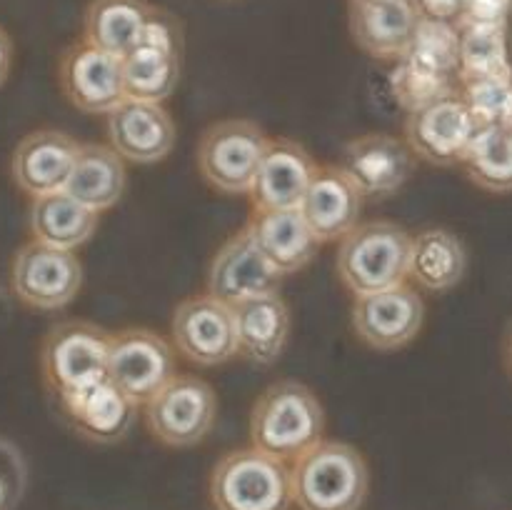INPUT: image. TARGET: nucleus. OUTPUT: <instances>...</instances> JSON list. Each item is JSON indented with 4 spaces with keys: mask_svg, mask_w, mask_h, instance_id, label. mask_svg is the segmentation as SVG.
<instances>
[{
    "mask_svg": "<svg viewBox=\"0 0 512 510\" xmlns=\"http://www.w3.org/2000/svg\"><path fill=\"white\" fill-rule=\"evenodd\" d=\"M365 195L340 165H318L300 213L320 243L343 240L360 225Z\"/></svg>",
    "mask_w": 512,
    "mask_h": 510,
    "instance_id": "obj_20",
    "label": "nucleus"
},
{
    "mask_svg": "<svg viewBox=\"0 0 512 510\" xmlns=\"http://www.w3.org/2000/svg\"><path fill=\"white\" fill-rule=\"evenodd\" d=\"M405 60L428 68L433 73L458 75L460 63V28L458 23H445V20L423 18L415 28L413 43H410Z\"/></svg>",
    "mask_w": 512,
    "mask_h": 510,
    "instance_id": "obj_31",
    "label": "nucleus"
},
{
    "mask_svg": "<svg viewBox=\"0 0 512 510\" xmlns=\"http://www.w3.org/2000/svg\"><path fill=\"white\" fill-rule=\"evenodd\" d=\"M270 135L248 118L208 125L198 143V170L210 188L225 195H250Z\"/></svg>",
    "mask_w": 512,
    "mask_h": 510,
    "instance_id": "obj_6",
    "label": "nucleus"
},
{
    "mask_svg": "<svg viewBox=\"0 0 512 510\" xmlns=\"http://www.w3.org/2000/svg\"><path fill=\"white\" fill-rule=\"evenodd\" d=\"M460 165L485 193H512V130L485 125Z\"/></svg>",
    "mask_w": 512,
    "mask_h": 510,
    "instance_id": "obj_30",
    "label": "nucleus"
},
{
    "mask_svg": "<svg viewBox=\"0 0 512 510\" xmlns=\"http://www.w3.org/2000/svg\"><path fill=\"white\" fill-rule=\"evenodd\" d=\"M28 488V465L13 440L0 435V510H15Z\"/></svg>",
    "mask_w": 512,
    "mask_h": 510,
    "instance_id": "obj_33",
    "label": "nucleus"
},
{
    "mask_svg": "<svg viewBox=\"0 0 512 510\" xmlns=\"http://www.w3.org/2000/svg\"><path fill=\"white\" fill-rule=\"evenodd\" d=\"M512 20V0H465L458 25H505Z\"/></svg>",
    "mask_w": 512,
    "mask_h": 510,
    "instance_id": "obj_34",
    "label": "nucleus"
},
{
    "mask_svg": "<svg viewBox=\"0 0 512 510\" xmlns=\"http://www.w3.org/2000/svg\"><path fill=\"white\" fill-rule=\"evenodd\" d=\"M83 288V265L73 250L50 248L30 240L10 263V290L33 310H63Z\"/></svg>",
    "mask_w": 512,
    "mask_h": 510,
    "instance_id": "obj_8",
    "label": "nucleus"
},
{
    "mask_svg": "<svg viewBox=\"0 0 512 510\" xmlns=\"http://www.w3.org/2000/svg\"><path fill=\"white\" fill-rule=\"evenodd\" d=\"M83 143L55 128H40L25 135L10 158L15 185L30 198L60 193L68 188Z\"/></svg>",
    "mask_w": 512,
    "mask_h": 510,
    "instance_id": "obj_16",
    "label": "nucleus"
},
{
    "mask_svg": "<svg viewBox=\"0 0 512 510\" xmlns=\"http://www.w3.org/2000/svg\"><path fill=\"white\" fill-rule=\"evenodd\" d=\"M100 213L75 200L68 190L30 198V233L38 243L60 250H78L98 230Z\"/></svg>",
    "mask_w": 512,
    "mask_h": 510,
    "instance_id": "obj_24",
    "label": "nucleus"
},
{
    "mask_svg": "<svg viewBox=\"0 0 512 510\" xmlns=\"http://www.w3.org/2000/svg\"><path fill=\"white\" fill-rule=\"evenodd\" d=\"M390 93L405 113H415V110H423L458 93V88H455L453 75L433 73V70L420 68L403 58L398 60L393 75H390Z\"/></svg>",
    "mask_w": 512,
    "mask_h": 510,
    "instance_id": "obj_32",
    "label": "nucleus"
},
{
    "mask_svg": "<svg viewBox=\"0 0 512 510\" xmlns=\"http://www.w3.org/2000/svg\"><path fill=\"white\" fill-rule=\"evenodd\" d=\"M420 13L415 3H353L348 28L355 45L375 60H403L413 43Z\"/></svg>",
    "mask_w": 512,
    "mask_h": 510,
    "instance_id": "obj_21",
    "label": "nucleus"
},
{
    "mask_svg": "<svg viewBox=\"0 0 512 510\" xmlns=\"http://www.w3.org/2000/svg\"><path fill=\"white\" fill-rule=\"evenodd\" d=\"M173 343L150 328H123L113 333L108 378L133 400L145 405L175 378Z\"/></svg>",
    "mask_w": 512,
    "mask_h": 510,
    "instance_id": "obj_9",
    "label": "nucleus"
},
{
    "mask_svg": "<svg viewBox=\"0 0 512 510\" xmlns=\"http://www.w3.org/2000/svg\"><path fill=\"white\" fill-rule=\"evenodd\" d=\"M353 330L358 340L380 353H393L418 338L425 320V303L410 283L393 285L378 293L355 295Z\"/></svg>",
    "mask_w": 512,
    "mask_h": 510,
    "instance_id": "obj_12",
    "label": "nucleus"
},
{
    "mask_svg": "<svg viewBox=\"0 0 512 510\" xmlns=\"http://www.w3.org/2000/svg\"><path fill=\"white\" fill-rule=\"evenodd\" d=\"M125 95L145 103H165L175 93L183 70V53L153 43H138L123 58Z\"/></svg>",
    "mask_w": 512,
    "mask_h": 510,
    "instance_id": "obj_28",
    "label": "nucleus"
},
{
    "mask_svg": "<svg viewBox=\"0 0 512 510\" xmlns=\"http://www.w3.org/2000/svg\"><path fill=\"white\" fill-rule=\"evenodd\" d=\"M60 410L70 428L90 443H118L133 428L138 405L118 388L110 378L65 393L58 398Z\"/></svg>",
    "mask_w": 512,
    "mask_h": 510,
    "instance_id": "obj_18",
    "label": "nucleus"
},
{
    "mask_svg": "<svg viewBox=\"0 0 512 510\" xmlns=\"http://www.w3.org/2000/svg\"><path fill=\"white\" fill-rule=\"evenodd\" d=\"M170 335L173 348L185 360L203 368H215L240 355L235 310L210 293L180 300L170 323Z\"/></svg>",
    "mask_w": 512,
    "mask_h": 510,
    "instance_id": "obj_10",
    "label": "nucleus"
},
{
    "mask_svg": "<svg viewBox=\"0 0 512 510\" xmlns=\"http://www.w3.org/2000/svg\"><path fill=\"white\" fill-rule=\"evenodd\" d=\"M150 10L148 0H90L83 13V40L123 58L138 45Z\"/></svg>",
    "mask_w": 512,
    "mask_h": 510,
    "instance_id": "obj_26",
    "label": "nucleus"
},
{
    "mask_svg": "<svg viewBox=\"0 0 512 510\" xmlns=\"http://www.w3.org/2000/svg\"><path fill=\"white\" fill-rule=\"evenodd\" d=\"M58 83L65 98L88 115H108L128 100L123 60L83 38L70 43L60 55Z\"/></svg>",
    "mask_w": 512,
    "mask_h": 510,
    "instance_id": "obj_13",
    "label": "nucleus"
},
{
    "mask_svg": "<svg viewBox=\"0 0 512 510\" xmlns=\"http://www.w3.org/2000/svg\"><path fill=\"white\" fill-rule=\"evenodd\" d=\"M508 360H510V368H512V340H510V350H508Z\"/></svg>",
    "mask_w": 512,
    "mask_h": 510,
    "instance_id": "obj_40",
    "label": "nucleus"
},
{
    "mask_svg": "<svg viewBox=\"0 0 512 510\" xmlns=\"http://www.w3.org/2000/svg\"><path fill=\"white\" fill-rule=\"evenodd\" d=\"M113 333L88 320H63L45 333L40 370L55 398L108 378Z\"/></svg>",
    "mask_w": 512,
    "mask_h": 510,
    "instance_id": "obj_5",
    "label": "nucleus"
},
{
    "mask_svg": "<svg viewBox=\"0 0 512 510\" xmlns=\"http://www.w3.org/2000/svg\"><path fill=\"white\" fill-rule=\"evenodd\" d=\"M318 163L290 138H270L250 188L253 210H295L303 205Z\"/></svg>",
    "mask_w": 512,
    "mask_h": 510,
    "instance_id": "obj_19",
    "label": "nucleus"
},
{
    "mask_svg": "<svg viewBox=\"0 0 512 510\" xmlns=\"http://www.w3.org/2000/svg\"><path fill=\"white\" fill-rule=\"evenodd\" d=\"M368 488V463L343 440H320L290 463V493L300 510H360Z\"/></svg>",
    "mask_w": 512,
    "mask_h": 510,
    "instance_id": "obj_2",
    "label": "nucleus"
},
{
    "mask_svg": "<svg viewBox=\"0 0 512 510\" xmlns=\"http://www.w3.org/2000/svg\"><path fill=\"white\" fill-rule=\"evenodd\" d=\"M145 408L150 435L168 448L198 445L218 418V395L198 375L178 373Z\"/></svg>",
    "mask_w": 512,
    "mask_h": 510,
    "instance_id": "obj_7",
    "label": "nucleus"
},
{
    "mask_svg": "<svg viewBox=\"0 0 512 510\" xmlns=\"http://www.w3.org/2000/svg\"><path fill=\"white\" fill-rule=\"evenodd\" d=\"M283 275L270 265L243 228L230 235L218 250L208 268V290L213 298L223 300L230 308L258 295L278 293Z\"/></svg>",
    "mask_w": 512,
    "mask_h": 510,
    "instance_id": "obj_14",
    "label": "nucleus"
},
{
    "mask_svg": "<svg viewBox=\"0 0 512 510\" xmlns=\"http://www.w3.org/2000/svg\"><path fill=\"white\" fill-rule=\"evenodd\" d=\"M413 3L423 18L445 20V23H458L465 8V0H413Z\"/></svg>",
    "mask_w": 512,
    "mask_h": 510,
    "instance_id": "obj_35",
    "label": "nucleus"
},
{
    "mask_svg": "<svg viewBox=\"0 0 512 510\" xmlns=\"http://www.w3.org/2000/svg\"><path fill=\"white\" fill-rule=\"evenodd\" d=\"M413 233L393 220H368L338 245L335 270L353 295L378 293L408 283Z\"/></svg>",
    "mask_w": 512,
    "mask_h": 510,
    "instance_id": "obj_3",
    "label": "nucleus"
},
{
    "mask_svg": "<svg viewBox=\"0 0 512 510\" xmlns=\"http://www.w3.org/2000/svg\"><path fill=\"white\" fill-rule=\"evenodd\" d=\"M125 185H128L125 160L110 145L83 143L65 190L90 210L103 213L123 198Z\"/></svg>",
    "mask_w": 512,
    "mask_h": 510,
    "instance_id": "obj_27",
    "label": "nucleus"
},
{
    "mask_svg": "<svg viewBox=\"0 0 512 510\" xmlns=\"http://www.w3.org/2000/svg\"><path fill=\"white\" fill-rule=\"evenodd\" d=\"M245 230L283 278L308 268L320 248V240L315 238L300 208L253 210Z\"/></svg>",
    "mask_w": 512,
    "mask_h": 510,
    "instance_id": "obj_22",
    "label": "nucleus"
},
{
    "mask_svg": "<svg viewBox=\"0 0 512 510\" xmlns=\"http://www.w3.org/2000/svg\"><path fill=\"white\" fill-rule=\"evenodd\" d=\"M465 270L468 250L453 230L425 228L413 235L408 280H413L418 288L445 293L465 278Z\"/></svg>",
    "mask_w": 512,
    "mask_h": 510,
    "instance_id": "obj_25",
    "label": "nucleus"
},
{
    "mask_svg": "<svg viewBox=\"0 0 512 510\" xmlns=\"http://www.w3.org/2000/svg\"><path fill=\"white\" fill-rule=\"evenodd\" d=\"M210 500L215 510H288L290 463L253 445L230 450L210 475Z\"/></svg>",
    "mask_w": 512,
    "mask_h": 510,
    "instance_id": "obj_4",
    "label": "nucleus"
},
{
    "mask_svg": "<svg viewBox=\"0 0 512 510\" xmlns=\"http://www.w3.org/2000/svg\"><path fill=\"white\" fill-rule=\"evenodd\" d=\"M460 63L458 83L512 80L510 38L505 25H458Z\"/></svg>",
    "mask_w": 512,
    "mask_h": 510,
    "instance_id": "obj_29",
    "label": "nucleus"
},
{
    "mask_svg": "<svg viewBox=\"0 0 512 510\" xmlns=\"http://www.w3.org/2000/svg\"><path fill=\"white\" fill-rule=\"evenodd\" d=\"M325 410L300 380H278L258 395L250 413V443L273 458L293 463L323 440Z\"/></svg>",
    "mask_w": 512,
    "mask_h": 510,
    "instance_id": "obj_1",
    "label": "nucleus"
},
{
    "mask_svg": "<svg viewBox=\"0 0 512 510\" xmlns=\"http://www.w3.org/2000/svg\"><path fill=\"white\" fill-rule=\"evenodd\" d=\"M415 160L405 140L388 133H368L345 145L340 168L365 198H390L410 180Z\"/></svg>",
    "mask_w": 512,
    "mask_h": 510,
    "instance_id": "obj_17",
    "label": "nucleus"
},
{
    "mask_svg": "<svg viewBox=\"0 0 512 510\" xmlns=\"http://www.w3.org/2000/svg\"><path fill=\"white\" fill-rule=\"evenodd\" d=\"M500 128H508L512 130V88H510V95L508 100H505V108H503V115H500Z\"/></svg>",
    "mask_w": 512,
    "mask_h": 510,
    "instance_id": "obj_37",
    "label": "nucleus"
},
{
    "mask_svg": "<svg viewBox=\"0 0 512 510\" xmlns=\"http://www.w3.org/2000/svg\"><path fill=\"white\" fill-rule=\"evenodd\" d=\"M105 133L108 145L125 163L153 165L168 158L178 130L163 103L128 98L105 115Z\"/></svg>",
    "mask_w": 512,
    "mask_h": 510,
    "instance_id": "obj_15",
    "label": "nucleus"
},
{
    "mask_svg": "<svg viewBox=\"0 0 512 510\" xmlns=\"http://www.w3.org/2000/svg\"><path fill=\"white\" fill-rule=\"evenodd\" d=\"M10 68H13V40H10L8 30L0 25V88L8 80Z\"/></svg>",
    "mask_w": 512,
    "mask_h": 510,
    "instance_id": "obj_36",
    "label": "nucleus"
},
{
    "mask_svg": "<svg viewBox=\"0 0 512 510\" xmlns=\"http://www.w3.org/2000/svg\"><path fill=\"white\" fill-rule=\"evenodd\" d=\"M353 3H413V0H353Z\"/></svg>",
    "mask_w": 512,
    "mask_h": 510,
    "instance_id": "obj_39",
    "label": "nucleus"
},
{
    "mask_svg": "<svg viewBox=\"0 0 512 510\" xmlns=\"http://www.w3.org/2000/svg\"><path fill=\"white\" fill-rule=\"evenodd\" d=\"M483 128L485 125L475 118L458 90L428 108L408 113L405 143L418 160L448 168L463 163L465 153Z\"/></svg>",
    "mask_w": 512,
    "mask_h": 510,
    "instance_id": "obj_11",
    "label": "nucleus"
},
{
    "mask_svg": "<svg viewBox=\"0 0 512 510\" xmlns=\"http://www.w3.org/2000/svg\"><path fill=\"white\" fill-rule=\"evenodd\" d=\"M5 313H8V293H5V288L0 285V318H3Z\"/></svg>",
    "mask_w": 512,
    "mask_h": 510,
    "instance_id": "obj_38",
    "label": "nucleus"
},
{
    "mask_svg": "<svg viewBox=\"0 0 512 510\" xmlns=\"http://www.w3.org/2000/svg\"><path fill=\"white\" fill-rule=\"evenodd\" d=\"M233 310L240 355L255 365H273L290 338V308L280 290L245 300Z\"/></svg>",
    "mask_w": 512,
    "mask_h": 510,
    "instance_id": "obj_23",
    "label": "nucleus"
}]
</instances>
